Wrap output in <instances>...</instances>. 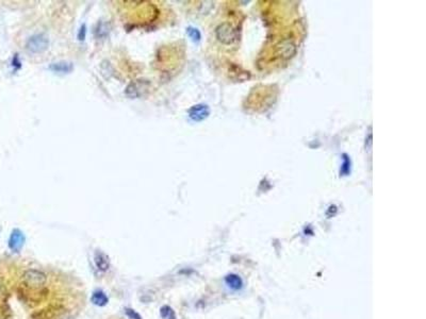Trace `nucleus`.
<instances>
[{
	"label": "nucleus",
	"mask_w": 426,
	"mask_h": 319,
	"mask_svg": "<svg viewBox=\"0 0 426 319\" xmlns=\"http://www.w3.org/2000/svg\"><path fill=\"white\" fill-rule=\"evenodd\" d=\"M47 283V276L42 270L27 269L22 275V287L28 289H41Z\"/></svg>",
	"instance_id": "1"
},
{
	"label": "nucleus",
	"mask_w": 426,
	"mask_h": 319,
	"mask_svg": "<svg viewBox=\"0 0 426 319\" xmlns=\"http://www.w3.org/2000/svg\"><path fill=\"white\" fill-rule=\"evenodd\" d=\"M31 319H72L66 314L65 307L62 304H51L43 310L34 313Z\"/></svg>",
	"instance_id": "2"
},
{
	"label": "nucleus",
	"mask_w": 426,
	"mask_h": 319,
	"mask_svg": "<svg viewBox=\"0 0 426 319\" xmlns=\"http://www.w3.org/2000/svg\"><path fill=\"white\" fill-rule=\"evenodd\" d=\"M215 34H217V37L219 41L226 45H230L236 42V39L238 37V33L236 29L230 24H228V22L221 24L217 28V30H215Z\"/></svg>",
	"instance_id": "3"
},
{
	"label": "nucleus",
	"mask_w": 426,
	"mask_h": 319,
	"mask_svg": "<svg viewBox=\"0 0 426 319\" xmlns=\"http://www.w3.org/2000/svg\"><path fill=\"white\" fill-rule=\"evenodd\" d=\"M150 88V84L146 80H136L135 82L130 83L126 89V95L129 98H140L144 96Z\"/></svg>",
	"instance_id": "4"
},
{
	"label": "nucleus",
	"mask_w": 426,
	"mask_h": 319,
	"mask_svg": "<svg viewBox=\"0 0 426 319\" xmlns=\"http://www.w3.org/2000/svg\"><path fill=\"white\" fill-rule=\"evenodd\" d=\"M26 47L33 53H43L48 47V39L46 36L42 35V34H37V35H34L29 38Z\"/></svg>",
	"instance_id": "5"
},
{
	"label": "nucleus",
	"mask_w": 426,
	"mask_h": 319,
	"mask_svg": "<svg viewBox=\"0 0 426 319\" xmlns=\"http://www.w3.org/2000/svg\"><path fill=\"white\" fill-rule=\"evenodd\" d=\"M25 244V235L20 230L15 229L9 239V247L13 252H19Z\"/></svg>",
	"instance_id": "6"
},
{
	"label": "nucleus",
	"mask_w": 426,
	"mask_h": 319,
	"mask_svg": "<svg viewBox=\"0 0 426 319\" xmlns=\"http://www.w3.org/2000/svg\"><path fill=\"white\" fill-rule=\"evenodd\" d=\"M210 114L209 106L206 105H196L189 110V116L194 122H202L206 119Z\"/></svg>",
	"instance_id": "7"
},
{
	"label": "nucleus",
	"mask_w": 426,
	"mask_h": 319,
	"mask_svg": "<svg viewBox=\"0 0 426 319\" xmlns=\"http://www.w3.org/2000/svg\"><path fill=\"white\" fill-rule=\"evenodd\" d=\"M94 261L96 267H97L99 270L107 271L109 269L110 260H109V256H108L106 253H104L102 251H97L95 253Z\"/></svg>",
	"instance_id": "8"
},
{
	"label": "nucleus",
	"mask_w": 426,
	"mask_h": 319,
	"mask_svg": "<svg viewBox=\"0 0 426 319\" xmlns=\"http://www.w3.org/2000/svg\"><path fill=\"white\" fill-rule=\"evenodd\" d=\"M279 51L280 53L282 54V58L285 59H290L292 58V56L296 53V47H295V45L287 39V41H283L279 47Z\"/></svg>",
	"instance_id": "9"
},
{
	"label": "nucleus",
	"mask_w": 426,
	"mask_h": 319,
	"mask_svg": "<svg viewBox=\"0 0 426 319\" xmlns=\"http://www.w3.org/2000/svg\"><path fill=\"white\" fill-rule=\"evenodd\" d=\"M91 301L97 306H105L109 302V299H108L107 295L102 290H96L93 293L92 297H91Z\"/></svg>",
	"instance_id": "10"
},
{
	"label": "nucleus",
	"mask_w": 426,
	"mask_h": 319,
	"mask_svg": "<svg viewBox=\"0 0 426 319\" xmlns=\"http://www.w3.org/2000/svg\"><path fill=\"white\" fill-rule=\"evenodd\" d=\"M225 282H226L227 285H228L230 288L235 289V290L240 289L242 287V285H243L242 279L239 277V276H237V275H234V273H231V275L227 276L225 278Z\"/></svg>",
	"instance_id": "11"
},
{
	"label": "nucleus",
	"mask_w": 426,
	"mask_h": 319,
	"mask_svg": "<svg viewBox=\"0 0 426 319\" xmlns=\"http://www.w3.org/2000/svg\"><path fill=\"white\" fill-rule=\"evenodd\" d=\"M160 315L163 319H176V314L172 307L168 305H163L160 309Z\"/></svg>",
	"instance_id": "12"
},
{
	"label": "nucleus",
	"mask_w": 426,
	"mask_h": 319,
	"mask_svg": "<svg viewBox=\"0 0 426 319\" xmlns=\"http://www.w3.org/2000/svg\"><path fill=\"white\" fill-rule=\"evenodd\" d=\"M73 66L71 64L67 63H58V64H53L50 66V70L56 71V72H68L72 71Z\"/></svg>",
	"instance_id": "13"
},
{
	"label": "nucleus",
	"mask_w": 426,
	"mask_h": 319,
	"mask_svg": "<svg viewBox=\"0 0 426 319\" xmlns=\"http://www.w3.org/2000/svg\"><path fill=\"white\" fill-rule=\"evenodd\" d=\"M187 34H189V36L193 39V41L198 42L201 39V32L198 31L195 28H187Z\"/></svg>",
	"instance_id": "14"
},
{
	"label": "nucleus",
	"mask_w": 426,
	"mask_h": 319,
	"mask_svg": "<svg viewBox=\"0 0 426 319\" xmlns=\"http://www.w3.org/2000/svg\"><path fill=\"white\" fill-rule=\"evenodd\" d=\"M343 159H344V163L342 165V169H341V174L343 176L348 175L350 173V168H351V161L350 158L348 157V155H343Z\"/></svg>",
	"instance_id": "15"
},
{
	"label": "nucleus",
	"mask_w": 426,
	"mask_h": 319,
	"mask_svg": "<svg viewBox=\"0 0 426 319\" xmlns=\"http://www.w3.org/2000/svg\"><path fill=\"white\" fill-rule=\"evenodd\" d=\"M125 313H126V315L130 319H142V317H141V315L139 314V313H136L132 309H129V307H126V309H125Z\"/></svg>",
	"instance_id": "16"
}]
</instances>
